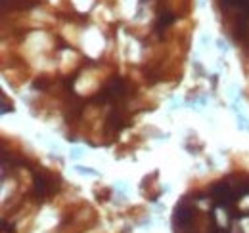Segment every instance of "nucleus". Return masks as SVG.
<instances>
[{
    "instance_id": "nucleus-1",
    "label": "nucleus",
    "mask_w": 249,
    "mask_h": 233,
    "mask_svg": "<svg viewBox=\"0 0 249 233\" xmlns=\"http://www.w3.org/2000/svg\"><path fill=\"white\" fill-rule=\"evenodd\" d=\"M211 197H213V201L217 206L220 208H224V210H228L230 214V220H236V218H242V216H246V214H242V212H238L236 210V203H238V193H236V189H232L226 182H218L215 183L213 187H211Z\"/></svg>"
},
{
    "instance_id": "nucleus-2",
    "label": "nucleus",
    "mask_w": 249,
    "mask_h": 233,
    "mask_svg": "<svg viewBox=\"0 0 249 233\" xmlns=\"http://www.w3.org/2000/svg\"><path fill=\"white\" fill-rule=\"evenodd\" d=\"M124 94H126V84H124L123 79H119V77H115V79H111L106 88L94 98V101L96 103H107V101H115V100H119V98H123Z\"/></svg>"
},
{
    "instance_id": "nucleus-3",
    "label": "nucleus",
    "mask_w": 249,
    "mask_h": 233,
    "mask_svg": "<svg viewBox=\"0 0 249 233\" xmlns=\"http://www.w3.org/2000/svg\"><path fill=\"white\" fill-rule=\"evenodd\" d=\"M192 220H194V206L184 199V201H180V203L177 204V208H175V226L186 228Z\"/></svg>"
},
{
    "instance_id": "nucleus-4",
    "label": "nucleus",
    "mask_w": 249,
    "mask_h": 233,
    "mask_svg": "<svg viewBox=\"0 0 249 233\" xmlns=\"http://www.w3.org/2000/svg\"><path fill=\"white\" fill-rule=\"evenodd\" d=\"M52 180L48 178L46 174H38V172H35V195L38 197V201H42V199H46L50 193H52Z\"/></svg>"
},
{
    "instance_id": "nucleus-5",
    "label": "nucleus",
    "mask_w": 249,
    "mask_h": 233,
    "mask_svg": "<svg viewBox=\"0 0 249 233\" xmlns=\"http://www.w3.org/2000/svg\"><path fill=\"white\" fill-rule=\"evenodd\" d=\"M175 21H177V16H175L173 12H161V14L157 16L156 31H157V33H163V31L167 29L169 25H173Z\"/></svg>"
},
{
    "instance_id": "nucleus-6",
    "label": "nucleus",
    "mask_w": 249,
    "mask_h": 233,
    "mask_svg": "<svg viewBox=\"0 0 249 233\" xmlns=\"http://www.w3.org/2000/svg\"><path fill=\"white\" fill-rule=\"evenodd\" d=\"M12 111H14V105H12V101L8 103L6 96L2 94V113H12Z\"/></svg>"
}]
</instances>
